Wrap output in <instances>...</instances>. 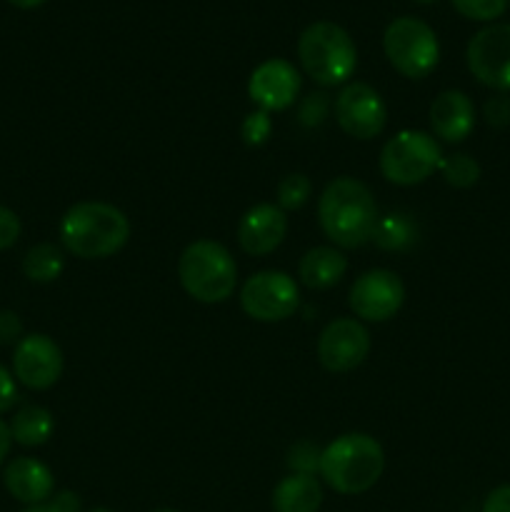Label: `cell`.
I'll use <instances>...</instances> for the list:
<instances>
[{"label":"cell","instance_id":"obj_1","mask_svg":"<svg viewBox=\"0 0 510 512\" xmlns=\"http://www.w3.org/2000/svg\"><path fill=\"white\" fill-rule=\"evenodd\" d=\"M378 218V203L370 188L350 175L330 180L318 198L320 230L338 250H355L370 243Z\"/></svg>","mask_w":510,"mask_h":512},{"label":"cell","instance_id":"obj_2","mask_svg":"<svg viewBox=\"0 0 510 512\" xmlns=\"http://www.w3.org/2000/svg\"><path fill=\"white\" fill-rule=\"evenodd\" d=\"M130 240L128 215L113 203L80 200L60 218V243L70 255L83 260H105Z\"/></svg>","mask_w":510,"mask_h":512},{"label":"cell","instance_id":"obj_3","mask_svg":"<svg viewBox=\"0 0 510 512\" xmlns=\"http://www.w3.org/2000/svg\"><path fill=\"white\" fill-rule=\"evenodd\" d=\"M385 470L383 445L368 433H345L328 443L320 455L325 485L340 495L368 493Z\"/></svg>","mask_w":510,"mask_h":512},{"label":"cell","instance_id":"obj_4","mask_svg":"<svg viewBox=\"0 0 510 512\" xmlns=\"http://www.w3.org/2000/svg\"><path fill=\"white\" fill-rule=\"evenodd\" d=\"M298 60L310 80L323 88H335L353 78L358 68V48L348 30L330 20H318L300 33Z\"/></svg>","mask_w":510,"mask_h":512},{"label":"cell","instance_id":"obj_5","mask_svg":"<svg viewBox=\"0 0 510 512\" xmlns=\"http://www.w3.org/2000/svg\"><path fill=\"white\" fill-rule=\"evenodd\" d=\"M178 280L185 293L205 305L225 303L238 285V265L230 250L215 240H195L178 258Z\"/></svg>","mask_w":510,"mask_h":512},{"label":"cell","instance_id":"obj_6","mask_svg":"<svg viewBox=\"0 0 510 512\" xmlns=\"http://www.w3.org/2000/svg\"><path fill=\"white\" fill-rule=\"evenodd\" d=\"M443 163L438 138L425 130H400L380 150V173L388 183L413 188L425 183Z\"/></svg>","mask_w":510,"mask_h":512},{"label":"cell","instance_id":"obj_7","mask_svg":"<svg viewBox=\"0 0 510 512\" xmlns=\"http://www.w3.org/2000/svg\"><path fill=\"white\" fill-rule=\"evenodd\" d=\"M383 50L388 63L410 80L428 78L440 63L438 35L425 20L413 15L395 18L385 28Z\"/></svg>","mask_w":510,"mask_h":512},{"label":"cell","instance_id":"obj_8","mask_svg":"<svg viewBox=\"0 0 510 512\" xmlns=\"http://www.w3.org/2000/svg\"><path fill=\"white\" fill-rule=\"evenodd\" d=\"M240 308L258 323H283L300 308V288L283 270H260L240 288Z\"/></svg>","mask_w":510,"mask_h":512},{"label":"cell","instance_id":"obj_9","mask_svg":"<svg viewBox=\"0 0 510 512\" xmlns=\"http://www.w3.org/2000/svg\"><path fill=\"white\" fill-rule=\"evenodd\" d=\"M473 78L495 93H510V23L480 28L465 50Z\"/></svg>","mask_w":510,"mask_h":512},{"label":"cell","instance_id":"obj_10","mask_svg":"<svg viewBox=\"0 0 510 512\" xmlns=\"http://www.w3.org/2000/svg\"><path fill=\"white\" fill-rule=\"evenodd\" d=\"M333 110L340 130L355 140L378 138L388 123V108H385L383 95L373 85L360 83V80L343 85Z\"/></svg>","mask_w":510,"mask_h":512},{"label":"cell","instance_id":"obj_11","mask_svg":"<svg viewBox=\"0 0 510 512\" xmlns=\"http://www.w3.org/2000/svg\"><path fill=\"white\" fill-rule=\"evenodd\" d=\"M405 303V285L393 270L375 268L355 278L348 305L360 323H385L395 318Z\"/></svg>","mask_w":510,"mask_h":512},{"label":"cell","instance_id":"obj_12","mask_svg":"<svg viewBox=\"0 0 510 512\" xmlns=\"http://www.w3.org/2000/svg\"><path fill=\"white\" fill-rule=\"evenodd\" d=\"M370 355V333L358 318H335L318 338V360L330 373H350Z\"/></svg>","mask_w":510,"mask_h":512},{"label":"cell","instance_id":"obj_13","mask_svg":"<svg viewBox=\"0 0 510 512\" xmlns=\"http://www.w3.org/2000/svg\"><path fill=\"white\" fill-rule=\"evenodd\" d=\"M63 350L50 335L30 333L20 338L13 353V373L30 390H48L63 375Z\"/></svg>","mask_w":510,"mask_h":512},{"label":"cell","instance_id":"obj_14","mask_svg":"<svg viewBox=\"0 0 510 512\" xmlns=\"http://www.w3.org/2000/svg\"><path fill=\"white\" fill-rule=\"evenodd\" d=\"M298 68L285 58H268L250 73L248 98L253 105L265 113H280L298 103L300 95Z\"/></svg>","mask_w":510,"mask_h":512},{"label":"cell","instance_id":"obj_15","mask_svg":"<svg viewBox=\"0 0 510 512\" xmlns=\"http://www.w3.org/2000/svg\"><path fill=\"white\" fill-rule=\"evenodd\" d=\"M285 235H288V215L280 210L275 203H258L238 223V245L243 253L255 255H270L283 245Z\"/></svg>","mask_w":510,"mask_h":512},{"label":"cell","instance_id":"obj_16","mask_svg":"<svg viewBox=\"0 0 510 512\" xmlns=\"http://www.w3.org/2000/svg\"><path fill=\"white\" fill-rule=\"evenodd\" d=\"M430 135L443 143H463L475 130V105L463 90H443L430 103Z\"/></svg>","mask_w":510,"mask_h":512},{"label":"cell","instance_id":"obj_17","mask_svg":"<svg viewBox=\"0 0 510 512\" xmlns=\"http://www.w3.org/2000/svg\"><path fill=\"white\" fill-rule=\"evenodd\" d=\"M3 483L13 498L25 505L48 503L55 493L53 470L35 458L10 460L8 468H5Z\"/></svg>","mask_w":510,"mask_h":512},{"label":"cell","instance_id":"obj_18","mask_svg":"<svg viewBox=\"0 0 510 512\" xmlns=\"http://www.w3.org/2000/svg\"><path fill=\"white\" fill-rule=\"evenodd\" d=\"M345 270H348V258L338 248L318 245L300 258L298 278L310 290H330L343 280Z\"/></svg>","mask_w":510,"mask_h":512},{"label":"cell","instance_id":"obj_19","mask_svg":"<svg viewBox=\"0 0 510 512\" xmlns=\"http://www.w3.org/2000/svg\"><path fill=\"white\" fill-rule=\"evenodd\" d=\"M323 505V485L315 475L290 473L275 485V512H318Z\"/></svg>","mask_w":510,"mask_h":512},{"label":"cell","instance_id":"obj_20","mask_svg":"<svg viewBox=\"0 0 510 512\" xmlns=\"http://www.w3.org/2000/svg\"><path fill=\"white\" fill-rule=\"evenodd\" d=\"M373 240L385 253H408L418 245L420 228L413 215L408 213H388L378 218V225L373 230Z\"/></svg>","mask_w":510,"mask_h":512},{"label":"cell","instance_id":"obj_21","mask_svg":"<svg viewBox=\"0 0 510 512\" xmlns=\"http://www.w3.org/2000/svg\"><path fill=\"white\" fill-rule=\"evenodd\" d=\"M10 435L18 445L23 448H38L50 440L55 430V418L48 408H40V405H25L10 420Z\"/></svg>","mask_w":510,"mask_h":512},{"label":"cell","instance_id":"obj_22","mask_svg":"<svg viewBox=\"0 0 510 512\" xmlns=\"http://www.w3.org/2000/svg\"><path fill=\"white\" fill-rule=\"evenodd\" d=\"M65 255L55 243H38L25 253L23 273L33 283H55L63 275Z\"/></svg>","mask_w":510,"mask_h":512},{"label":"cell","instance_id":"obj_23","mask_svg":"<svg viewBox=\"0 0 510 512\" xmlns=\"http://www.w3.org/2000/svg\"><path fill=\"white\" fill-rule=\"evenodd\" d=\"M438 173L443 175V180L450 185V188L468 190L478 183L483 170H480V163L473 158V155L453 153L448 155V158H443Z\"/></svg>","mask_w":510,"mask_h":512},{"label":"cell","instance_id":"obj_24","mask_svg":"<svg viewBox=\"0 0 510 512\" xmlns=\"http://www.w3.org/2000/svg\"><path fill=\"white\" fill-rule=\"evenodd\" d=\"M310 193H313V183H310L308 175L303 173H290L285 175L283 180L275 188V195H278V208L280 210H300L310 200Z\"/></svg>","mask_w":510,"mask_h":512},{"label":"cell","instance_id":"obj_25","mask_svg":"<svg viewBox=\"0 0 510 512\" xmlns=\"http://www.w3.org/2000/svg\"><path fill=\"white\" fill-rule=\"evenodd\" d=\"M330 108H333L330 95L323 93V90H318V93H310L300 100L298 108H295V120H298V125H303V128L308 130L320 128V125L328 120Z\"/></svg>","mask_w":510,"mask_h":512},{"label":"cell","instance_id":"obj_26","mask_svg":"<svg viewBox=\"0 0 510 512\" xmlns=\"http://www.w3.org/2000/svg\"><path fill=\"white\" fill-rule=\"evenodd\" d=\"M508 3L510 0H453V8L468 20L493 23L508 10Z\"/></svg>","mask_w":510,"mask_h":512},{"label":"cell","instance_id":"obj_27","mask_svg":"<svg viewBox=\"0 0 510 512\" xmlns=\"http://www.w3.org/2000/svg\"><path fill=\"white\" fill-rule=\"evenodd\" d=\"M320 455H323V450L318 445L310 443V440H300V443H295L288 450V460L285 463H288L290 473L315 475L320 470Z\"/></svg>","mask_w":510,"mask_h":512},{"label":"cell","instance_id":"obj_28","mask_svg":"<svg viewBox=\"0 0 510 512\" xmlns=\"http://www.w3.org/2000/svg\"><path fill=\"white\" fill-rule=\"evenodd\" d=\"M270 133H273V120L265 110H253L250 115H245L243 125H240V135H243V143L248 148H260V145L268 143Z\"/></svg>","mask_w":510,"mask_h":512},{"label":"cell","instance_id":"obj_29","mask_svg":"<svg viewBox=\"0 0 510 512\" xmlns=\"http://www.w3.org/2000/svg\"><path fill=\"white\" fill-rule=\"evenodd\" d=\"M483 118L490 128L503 130L510 125V95L508 93H495L493 98L485 100L483 105Z\"/></svg>","mask_w":510,"mask_h":512},{"label":"cell","instance_id":"obj_30","mask_svg":"<svg viewBox=\"0 0 510 512\" xmlns=\"http://www.w3.org/2000/svg\"><path fill=\"white\" fill-rule=\"evenodd\" d=\"M20 218L10 208L0 205V250H8L20 238Z\"/></svg>","mask_w":510,"mask_h":512},{"label":"cell","instance_id":"obj_31","mask_svg":"<svg viewBox=\"0 0 510 512\" xmlns=\"http://www.w3.org/2000/svg\"><path fill=\"white\" fill-rule=\"evenodd\" d=\"M23 338V323L13 310H0V345H18Z\"/></svg>","mask_w":510,"mask_h":512},{"label":"cell","instance_id":"obj_32","mask_svg":"<svg viewBox=\"0 0 510 512\" xmlns=\"http://www.w3.org/2000/svg\"><path fill=\"white\" fill-rule=\"evenodd\" d=\"M18 403V383L5 365H0V413H8Z\"/></svg>","mask_w":510,"mask_h":512},{"label":"cell","instance_id":"obj_33","mask_svg":"<svg viewBox=\"0 0 510 512\" xmlns=\"http://www.w3.org/2000/svg\"><path fill=\"white\" fill-rule=\"evenodd\" d=\"M480 512H510V483L498 485L490 490L483 500V510Z\"/></svg>","mask_w":510,"mask_h":512},{"label":"cell","instance_id":"obj_34","mask_svg":"<svg viewBox=\"0 0 510 512\" xmlns=\"http://www.w3.org/2000/svg\"><path fill=\"white\" fill-rule=\"evenodd\" d=\"M48 503L55 512H80V498L73 493V490H60V493H53V498H50Z\"/></svg>","mask_w":510,"mask_h":512},{"label":"cell","instance_id":"obj_35","mask_svg":"<svg viewBox=\"0 0 510 512\" xmlns=\"http://www.w3.org/2000/svg\"><path fill=\"white\" fill-rule=\"evenodd\" d=\"M10 445H13V435H10L8 425H5L3 420H0V465H3L5 458H8Z\"/></svg>","mask_w":510,"mask_h":512},{"label":"cell","instance_id":"obj_36","mask_svg":"<svg viewBox=\"0 0 510 512\" xmlns=\"http://www.w3.org/2000/svg\"><path fill=\"white\" fill-rule=\"evenodd\" d=\"M10 5H15V8H23V10H33L38 8V5H43L45 0H8Z\"/></svg>","mask_w":510,"mask_h":512},{"label":"cell","instance_id":"obj_37","mask_svg":"<svg viewBox=\"0 0 510 512\" xmlns=\"http://www.w3.org/2000/svg\"><path fill=\"white\" fill-rule=\"evenodd\" d=\"M23 512H55L50 508V503H40V505H28Z\"/></svg>","mask_w":510,"mask_h":512},{"label":"cell","instance_id":"obj_38","mask_svg":"<svg viewBox=\"0 0 510 512\" xmlns=\"http://www.w3.org/2000/svg\"><path fill=\"white\" fill-rule=\"evenodd\" d=\"M90 512H113V510H108V508H95V510H90Z\"/></svg>","mask_w":510,"mask_h":512},{"label":"cell","instance_id":"obj_39","mask_svg":"<svg viewBox=\"0 0 510 512\" xmlns=\"http://www.w3.org/2000/svg\"><path fill=\"white\" fill-rule=\"evenodd\" d=\"M415 3H435V0H415Z\"/></svg>","mask_w":510,"mask_h":512},{"label":"cell","instance_id":"obj_40","mask_svg":"<svg viewBox=\"0 0 510 512\" xmlns=\"http://www.w3.org/2000/svg\"><path fill=\"white\" fill-rule=\"evenodd\" d=\"M155 512H178V510H155Z\"/></svg>","mask_w":510,"mask_h":512},{"label":"cell","instance_id":"obj_41","mask_svg":"<svg viewBox=\"0 0 510 512\" xmlns=\"http://www.w3.org/2000/svg\"><path fill=\"white\" fill-rule=\"evenodd\" d=\"M508 8H510V3H508Z\"/></svg>","mask_w":510,"mask_h":512}]
</instances>
